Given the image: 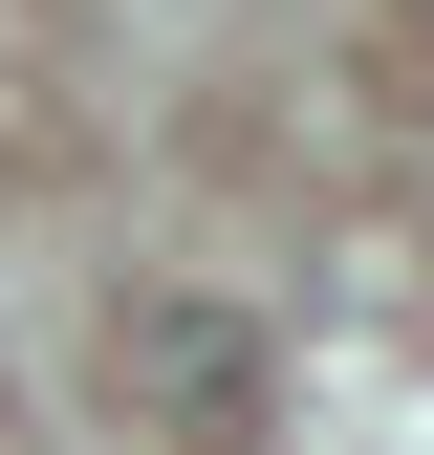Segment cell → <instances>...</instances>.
Wrapping results in <instances>:
<instances>
[{
  "label": "cell",
  "instance_id": "obj_1",
  "mask_svg": "<svg viewBox=\"0 0 434 455\" xmlns=\"http://www.w3.org/2000/svg\"><path fill=\"white\" fill-rule=\"evenodd\" d=\"M108 390H131L174 455H239V434H261V390H283V347H261L217 282H131V325H108Z\"/></svg>",
  "mask_w": 434,
  "mask_h": 455
}]
</instances>
